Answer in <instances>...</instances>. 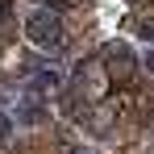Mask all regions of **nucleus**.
<instances>
[{"label": "nucleus", "instance_id": "obj_2", "mask_svg": "<svg viewBox=\"0 0 154 154\" xmlns=\"http://www.w3.org/2000/svg\"><path fill=\"white\" fill-rule=\"evenodd\" d=\"M8 137H13V121H8V117H4V112H0V146H4V142H8Z\"/></svg>", "mask_w": 154, "mask_h": 154}, {"label": "nucleus", "instance_id": "obj_1", "mask_svg": "<svg viewBox=\"0 0 154 154\" xmlns=\"http://www.w3.org/2000/svg\"><path fill=\"white\" fill-rule=\"evenodd\" d=\"M25 38L38 46V50H46V54H63L67 29H63V21H58V8H50V4L29 8L25 13Z\"/></svg>", "mask_w": 154, "mask_h": 154}]
</instances>
